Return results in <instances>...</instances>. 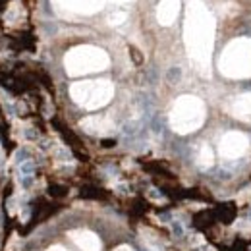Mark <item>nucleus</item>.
I'll return each mask as SVG.
<instances>
[{
	"mask_svg": "<svg viewBox=\"0 0 251 251\" xmlns=\"http://www.w3.org/2000/svg\"><path fill=\"white\" fill-rule=\"evenodd\" d=\"M220 70L230 77H250L251 41H234L220 58Z\"/></svg>",
	"mask_w": 251,
	"mask_h": 251,
	"instance_id": "2",
	"label": "nucleus"
},
{
	"mask_svg": "<svg viewBox=\"0 0 251 251\" xmlns=\"http://www.w3.org/2000/svg\"><path fill=\"white\" fill-rule=\"evenodd\" d=\"M248 147H250V139L244 133H238V131L226 133L220 141V153L226 158L242 157L248 151Z\"/></svg>",
	"mask_w": 251,
	"mask_h": 251,
	"instance_id": "5",
	"label": "nucleus"
},
{
	"mask_svg": "<svg viewBox=\"0 0 251 251\" xmlns=\"http://www.w3.org/2000/svg\"><path fill=\"white\" fill-rule=\"evenodd\" d=\"M72 97L77 104L85 108H97L110 100L112 85L108 81H83L72 87Z\"/></svg>",
	"mask_w": 251,
	"mask_h": 251,
	"instance_id": "4",
	"label": "nucleus"
},
{
	"mask_svg": "<svg viewBox=\"0 0 251 251\" xmlns=\"http://www.w3.org/2000/svg\"><path fill=\"white\" fill-rule=\"evenodd\" d=\"M108 58L102 50L93 49V47H79L74 49L68 56H66V70L72 75H79V74H87V72H97L106 68Z\"/></svg>",
	"mask_w": 251,
	"mask_h": 251,
	"instance_id": "3",
	"label": "nucleus"
},
{
	"mask_svg": "<svg viewBox=\"0 0 251 251\" xmlns=\"http://www.w3.org/2000/svg\"><path fill=\"white\" fill-rule=\"evenodd\" d=\"M232 114L236 118H244V120L251 118V93L242 95L232 102Z\"/></svg>",
	"mask_w": 251,
	"mask_h": 251,
	"instance_id": "7",
	"label": "nucleus"
},
{
	"mask_svg": "<svg viewBox=\"0 0 251 251\" xmlns=\"http://www.w3.org/2000/svg\"><path fill=\"white\" fill-rule=\"evenodd\" d=\"M81 126L91 133H104V131L110 129V124L106 120H102V118H87Z\"/></svg>",
	"mask_w": 251,
	"mask_h": 251,
	"instance_id": "8",
	"label": "nucleus"
},
{
	"mask_svg": "<svg viewBox=\"0 0 251 251\" xmlns=\"http://www.w3.org/2000/svg\"><path fill=\"white\" fill-rule=\"evenodd\" d=\"M68 238L79 248L81 251H100V238L87 230V228H77V230H70Z\"/></svg>",
	"mask_w": 251,
	"mask_h": 251,
	"instance_id": "6",
	"label": "nucleus"
},
{
	"mask_svg": "<svg viewBox=\"0 0 251 251\" xmlns=\"http://www.w3.org/2000/svg\"><path fill=\"white\" fill-rule=\"evenodd\" d=\"M47 251H68L66 248H62V246H52V248H49Z\"/></svg>",
	"mask_w": 251,
	"mask_h": 251,
	"instance_id": "11",
	"label": "nucleus"
},
{
	"mask_svg": "<svg viewBox=\"0 0 251 251\" xmlns=\"http://www.w3.org/2000/svg\"><path fill=\"white\" fill-rule=\"evenodd\" d=\"M199 164H201L203 168H207V166L213 164V153H211V149H209L207 145H203L201 151H199Z\"/></svg>",
	"mask_w": 251,
	"mask_h": 251,
	"instance_id": "9",
	"label": "nucleus"
},
{
	"mask_svg": "<svg viewBox=\"0 0 251 251\" xmlns=\"http://www.w3.org/2000/svg\"><path fill=\"white\" fill-rule=\"evenodd\" d=\"M114 251H135L133 248H129V246H118Z\"/></svg>",
	"mask_w": 251,
	"mask_h": 251,
	"instance_id": "10",
	"label": "nucleus"
},
{
	"mask_svg": "<svg viewBox=\"0 0 251 251\" xmlns=\"http://www.w3.org/2000/svg\"><path fill=\"white\" fill-rule=\"evenodd\" d=\"M203 118H205L203 102L195 97H182L178 99L170 114V124L178 133H189L203 124Z\"/></svg>",
	"mask_w": 251,
	"mask_h": 251,
	"instance_id": "1",
	"label": "nucleus"
}]
</instances>
